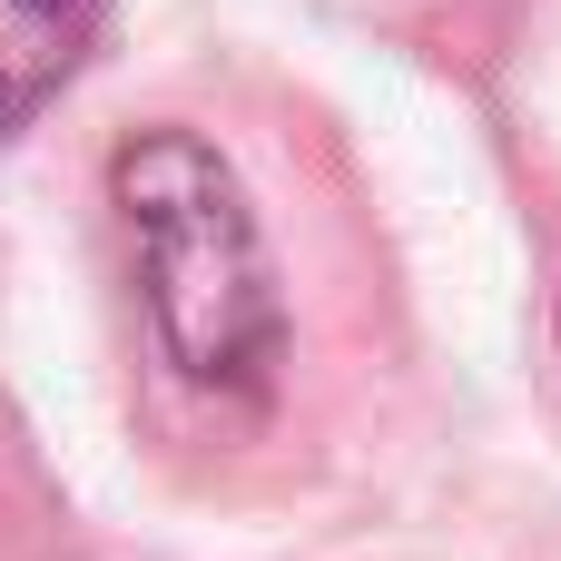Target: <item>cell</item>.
Returning <instances> with one entry per match:
<instances>
[{"instance_id": "obj_1", "label": "cell", "mask_w": 561, "mask_h": 561, "mask_svg": "<svg viewBox=\"0 0 561 561\" xmlns=\"http://www.w3.org/2000/svg\"><path fill=\"white\" fill-rule=\"evenodd\" d=\"M108 197L128 217L138 296L168 365L207 394H266L286 355V306H276V266L237 168L187 128H148L108 158Z\"/></svg>"}, {"instance_id": "obj_2", "label": "cell", "mask_w": 561, "mask_h": 561, "mask_svg": "<svg viewBox=\"0 0 561 561\" xmlns=\"http://www.w3.org/2000/svg\"><path fill=\"white\" fill-rule=\"evenodd\" d=\"M108 0H0V138H20L99 49Z\"/></svg>"}]
</instances>
